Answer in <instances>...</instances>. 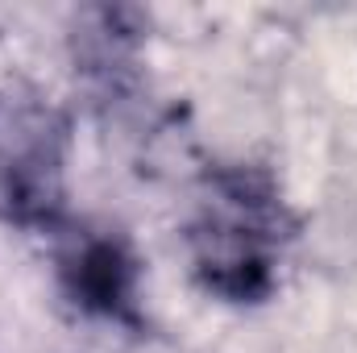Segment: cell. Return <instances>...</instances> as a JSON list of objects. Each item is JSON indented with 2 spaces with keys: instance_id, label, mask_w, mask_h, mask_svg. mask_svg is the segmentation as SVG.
<instances>
[{
  "instance_id": "6da1fadb",
  "label": "cell",
  "mask_w": 357,
  "mask_h": 353,
  "mask_svg": "<svg viewBox=\"0 0 357 353\" xmlns=\"http://www.w3.org/2000/svg\"><path fill=\"white\" fill-rule=\"evenodd\" d=\"M71 125L33 88H0V216L29 233L67 225Z\"/></svg>"
},
{
  "instance_id": "7a4b0ae2",
  "label": "cell",
  "mask_w": 357,
  "mask_h": 353,
  "mask_svg": "<svg viewBox=\"0 0 357 353\" xmlns=\"http://www.w3.org/2000/svg\"><path fill=\"white\" fill-rule=\"evenodd\" d=\"M59 283L67 299L96 320L146 329L142 312V258L129 237L112 229H84L59 254Z\"/></svg>"
},
{
  "instance_id": "3957f363",
  "label": "cell",
  "mask_w": 357,
  "mask_h": 353,
  "mask_svg": "<svg viewBox=\"0 0 357 353\" xmlns=\"http://www.w3.org/2000/svg\"><path fill=\"white\" fill-rule=\"evenodd\" d=\"M191 274L204 295L233 303V308H258L278 291V266L274 241L258 229H245L229 216L199 212V220L187 229Z\"/></svg>"
},
{
  "instance_id": "277c9868",
  "label": "cell",
  "mask_w": 357,
  "mask_h": 353,
  "mask_svg": "<svg viewBox=\"0 0 357 353\" xmlns=\"http://www.w3.org/2000/svg\"><path fill=\"white\" fill-rule=\"evenodd\" d=\"M150 13L137 4H96L75 17L71 29V54L75 67L91 75L100 88H125L137 63V50L146 46Z\"/></svg>"
},
{
  "instance_id": "5b68a950",
  "label": "cell",
  "mask_w": 357,
  "mask_h": 353,
  "mask_svg": "<svg viewBox=\"0 0 357 353\" xmlns=\"http://www.w3.org/2000/svg\"><path fill=\"white\" fill-rule=\"evenodd\" d=\"M208 212L229 216L245 229H258L274 246L291 241L299 233V216L287 204L278 179L258 163H220L208 171Z\"/></svg>"
}]
</instances>
